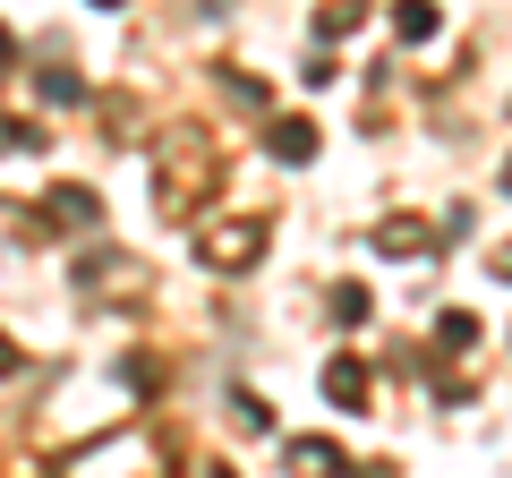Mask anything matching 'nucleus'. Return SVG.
I'll return each mask as SVG.
<instances>
[{
    "instance_id": "nucleus-1",
    "label": "nucleus",
    "mask_w": 512,
    "mask_h": 478,
    "mask_svg": "<svg viewBox=\"0 0 512 478\" xmlns=\"http://www.w3.org/2000/svg\"><path fill=\"white\" fill-rule=\"evenodd\" d=\"M265 146H274L282 163H308V154H316V120H274V137H265Z\"/></svg>"
},
{
    "instance_id": "nucleus-2",
    "label": "nucleus",
    "mask_w": 512,
    "mask_h": 478,
    "mask_svg": "<svg viewBox=\"0 0 512 478\" xmlns=\"http://www.w3.org/2000/svg\"><path fill=\"white\" fill-rule=\"evenodd\" d=\"M325 393H333L342 410H359V402H367V368H359V359H333V368H325Z\"/></svg>"
},
{
    "instance_id": "nucleus-3",
    "label": "nucleus",
    "mask_w": 512,
    "mask_h": 478,
    "mask_svg": "<svg viewBox=\"0 0 512 478\" xmlns=\"http://www.w3.org/2000/svg\"><path fill=\"white\" fill-rule=\"evenodd\" d=\"M393 35H402V43H427V35H436V0H402V9H393Z\"/></svg>"
},
{
    "instance_id": "nucleus-4",
    "label": "nucleus",
    "mask_w": 512,
    "mask_h": 478,
    "mask_svg": "<svg viewBox=\"0 0 512 478\" xmlns=\"http://www.w3.org/2000/svg\"><path fill=\"white\" fill-rule=\"evenodd\" d=\"M256 239H265L256 222H248V231H214V239H205V257H214V265H239V257H256Z\"/></svg>"
},
{
    "instance_id": "nucleus-5",
    "label": "nucleus",
    "mask_w": 512,
    "mask_h": 478,
    "mask_svg": "<svg viewBox=\"0 0 512 478\" xmlns=\"http://www.w3.org/2000/svg\"><path fill=\"white\" fill-rule=\"evenodd\" d=\"M52 222H60V231H86V222H94V197H86V188H52Z\"/></svg>"
},
{
    "instance_id": "nucleus-6",
    "label": "nucleus",
    "mask_w": 512,
    "mask_h": 478,
    "mask_svg": "<svg viewBox=\"0 0 512 478\" xmlns=\"http://www.w3.org/2000/svg\"><path fill=\"white\" fill-rule=\"evenodd\" d=\"M436 342H444V350H470V342H478V316H461V308H453V316L436 325Z\"/></svg>"
},
{
    "instance_id": "nucleus-7",
    "label": "nucleus",
    "mask_w": 512,
    "mask_h": 478,
    "mask_svg": "<svg viewBox=\"0 0 512 478\" xmlns=\"http://www.w3.org/2000/svg\"><path fill=\"white\" fill-rule=\"evenodd\" d=\"M231 410H239V427H248V436H265V427H274V410L256 402V393H239V402H231Z\"/></svg>"
},
{
    "instance_id": "nucleus-8",
    "label": "nucleus",
    "mask_w": 512,
    "mask_h": 478,
    "mask_svg": "<svg viewBox=\"0 0 512 478\" xmlns=\"http://www.w3.org/2000/svg\"><path fill=\"white\" fill-rule=\"evenodd\" d=\"M333 461H342L333 444H291V470H333Z\"/></svg>"
},
{
    "instance_id": "nucleus-9",
    "label": "nucleus",
    "mask_w": 512,
    "mask_h": 478,
    "mask_svg": "<svg viewBox=\"0 0 512 478\" xmlns=\"http://www.w3.org/2000/svg\"><path fill=\"white\" fill-rule=\"evenodd\" d=\"M419 239H427L419 222H384V231H376V248H419Z\"/></svg>"
},
{
    "instance_id": "nucleus-10",
    "label": "nucleus",
    "mask_w": 512,
    "mask_h": 478,
    "mask_svg": "<svg viewBox=\"0 0 512 478\" xmlns=\"http://www.w3.org/2000/svg\"><path fill=\"white\" fill-rule=\"evenodd\" d=\"M43 94H52V103H77V94H86V86H77L69 69H43Z\"/></svg>"
},
{
    "instance_id": "nucleus-11",
    "label": "nucleus",
    "mask_w": 512,
    "mask_h": 478,
    "mask_svg": "<svg viewBox=\"0 0 512 478\" xmlns=\"http://www.w3.org/2000/svg\"><path fill=\"white\" fill-rule=\"evenodd\" d=\"M495 282H512V248H495Z\"/></svg>"
},
{
    "instance_id": "nucleus-12",
    "label": "nucleus",
    "mask_w": 512,
    "mask_h": 478,
    "mask_svg": "<svg viewBox=\"0 0 512 478\" xmlns=\"http://www.w3.org/2000/svg\"><path fill=\"white\" fill-rule=\"evenodd\" d=\"M9 368H18V350H9V342H0V376H9Z\"/></svg>"
},
{
    "instance_id": "nucleus-13",
    "label": "nucleus",
    "mask_w": 512,
    "mask_h": 478,
    "mask_svg": "<svg viewBox=\"0 0 512 478\" xmlns=\"http://www.w3.org/2000/svg\"><path fill=\"white\" fill-rule=\"evenodd\" d=\"M0 69H9V26H0Z\"/></svg>"
},
{
    "instance_id": "nucleus-14",
    "label": "nucleus",
    "mask_w": 512,
    "mask_h": 478,
    "mask_svg": "<svg viewBox=\"0 0 512 478\" xmlns=\"http://www.w3.org/2000/svg\"><path fill=\"white\" fill-rule=\"evenodd\" d=\"M504 188H512V163H504Z\"/></svg>"
},
{
    "instance_id": "nucleus-15",
    "label": "nucleus",
    "mask_w": 512,
    "mask_h": 478,
    "mask_svg": "<svg viewBox=\"0 0 512 478\" xmlns=\"http://www.w3.org/2000/svg\"><path fill=\"white\" fill-rule=\"evenodd\" d=\"M94 9H111V0H94Z\"/></svg>"
},
{
    "instance_id": "nucleus-16",
    "label": "nucleus",
    "mask_w": 512,
    "mask_h": 478,
    "mask_svg": "<svg viewBox=\"0 0 512 478\" xmlns=\"http://www.w3.org/2000/svg\"><path fill=\"white\" fill-rule=\"evenodd\" d=\"M214 478H231V470H214Z\"/></svg>"
}]
</instances>
